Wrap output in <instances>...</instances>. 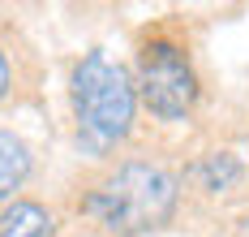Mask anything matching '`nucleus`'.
Returning <instances> with one entry per match:
<instances>
[{"mask_svg":"<svg viewBox=\"0 0 249 237\" xmlns=\"http://www.w3.org/2000/svg\"><path fill=\"white\" fill-rule=\"evenodd\" d=\"M232 237H249V211L236 216V224H232Z\"/></svg>","mask_w":249,"mask_h":237,"instance_id":"6e6552de","label":"nucleus"},{"mask_svg":"<svg viewBox=\"0 0 249 237\" xmlns=\"http://www.w3.org/2000/svg\"><path fill=\"white\" fill-rule=\"evenodd\" d=\"M69 108H73L77 147L95 159H112L138 125V91L129 65L90 48L69 69Z\"/></svg>","mask_w":249,"mask_h":237,"instance_id":"f03ea898","label":"nucleus"},{"mask_svg":"<svg viewBox=\"0 0 249 237\" xmlns=\"http://www.w3.org/2000/svg\"><path fill=\"white\" fill-rule=\"evenodd\" d=\"M35 173V151L18 130H0V207L18 198V190Z\"/></svg>","mask_w":249,"mask_h":237,"instance_id":"423d86ee","label":"nucleus"},{"mask_svg":"<svg viewBox=\"0 0 249 237\" xmlns=\"http://www.w3.org/2000/svg\"><path fill=\"white\" fill-rule=\"evenodd\" d=\"M180 173L155 156H124L90 173L73 194V216L103 237H146L180 211Z\"/></svg>","mask_w":249,"mask_h":237,"instance_id":"f257e3e1","label":"nucleus"},{"mask_svg":"<svg viewBox=\"0 0 249 237\" xmlns=\"http://www.w3.org/2000/svg\"><path fill=\"white\" fill-rule=\"evenodd\" d=\"M133 91H138V108H146L155 121L163 125H180L194 117L202 104V69L189 30L159 18L138 30L133 43Z\"/></svg>","mask_w":249,"mask_h":237,"instance_id":"7ed1b4c3","label":"nucleus"},{"mask_svg":"<svg viewBox=\"0 0 249 237\" xmlns=\"http://www.w3.org/2000/svg\"><path fill=\"white\" fill-rule=\"evenodd\" d=\"M0 237H56V211L39 198H9L0 207Z\"/></svg>","mask_w":249,"mask_h":237,"instance_id":"39448f33","label":"nucleus"},{"mask_svg":"<svg viewBox=\"0 0 249 237\" xmlns=\"http://www.w3.org/2000/svg\"><path fill=\"white\" fill-rule=\"evenodd\" d=\"M245 173H249V164L232 147H211V151H202V156H194L185 164L180 194H198L206 203H224L228 194H236L245 185Z\"/></svg>","mask_w":249,"mask_h":237,"instance_id":"20e7f679","label":"nucleus"},{"mask_svg":"<svg viewBox=\"0 0 249 237\" xmlns=\"http://www.w3.org/2000/svg\"><path fill=\"white\" fill-rule=\"evenodd\" d=\"M13 86H18V69H13V52H9V43L0 39V104L13 95Z\"/></svg>","mask_w":249,"mask_h":237,"instance_id":"0eeeda50","label":"nucleus"}]
</instances>
